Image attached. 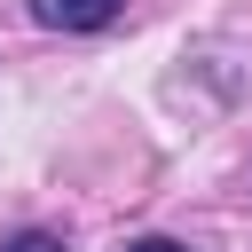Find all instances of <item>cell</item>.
Instances as JSON below:
<instances>
[{
  "mask_svg": "<svg viewBox=\"0 0 252 252\" xmlns=\"http://www.w3.org/2000/svg\"><path fill=\"white\" fill-rule=\"evenodd\" d=\"M118 8L126 0H32V16L47 32H102V24H118Z\"/></svg>",
  "mask_w": 252,
  "mask_h": 252,
  "instance_id": "obj_1",
  "label": "cell"
},
{
  "mask_svg": "<svg viewBox=\"0 0 252 252\" xmlns=\"http://www.w3.org/2000/svg\"><path fill=\"white\" fill-rule=\"evenodd\" d=\"M8 252H63V236H47V228H24V236H16Z\"/></svg>",
  "mask_w": 252,
  "mask_h": 252,
  "instance_id": "obj_2",
  "label": "cell"
},
{
  "mask_svg": "<svg viewBox=\"0 0 252 252\" xmlns=\"http://www.w3.org/2000/svg\"><path fill=\"white\" fill-rule=\"evenodd\" d=\"M126 252H181L173 236H142V244H126Z\"/></svg>",
  "mask_w": 252,
  "mask_h": 252,
  "instance_id": "obj_3",
  "label": "cell"
}]
</instances>
